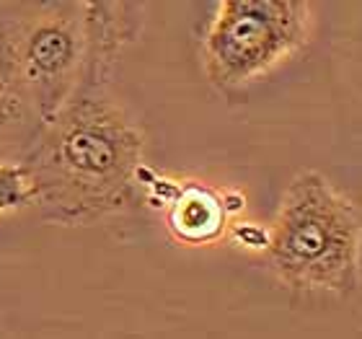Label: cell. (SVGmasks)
<instances>
[{"label":"cell","instance_id":"cell-8","mask_svg":"<svg viewBox=\"0 0 362 339\" xmlns=\"http://www.w3.org/2000/svg\"><path fill=\"white\" fill-rule=\"evenodd\" d=\"M226 234L235 246L251 251H267V243H269V231L259 223H235V226H228Z\"/></svg>","mask_w":362,"mask_h":339},{"label":"cell","instance_id":"cell-2","mask_svg":"<svg viewBox=\"0 0 362 339\" xmlns=\"http://www.w3.org/2000/svg\"><path fill=\"white\" fill-rule=\"evenodd\" d=\"M267 243L274 277L293 293L347 298L360 285L362 226L355 200L321 171L287 181Z\"/></svg>","mask_w":362,"mask_h":339},{"label":"cell","instance_id":"cell-3","mask_svg":"<svg viewBox=\"0 0 362 339\" xmlns=\"http://www.w3.org/2000/svg\"><path fill=\"white\" fill-rule=\"evenodd\" d=\"M86 39V0H0V73L42 122L76 91Z\"/></svg>","mask_w":362,"mask_h":339},{"label":"cell","instance_id":"cell-9","mask_svg":"<svg viewBox=\"0 0 362 339\" xmlns=\"http://www.w3.org/2000/svg\"><path fill=\"white\" fill-rule=\"evenodd\" d=\"M0 339H3V337H0Z\"/></svg>","mask_w":362,"mask_h":339},{"label":"cell","instance_id":"cell-4","mask_svg":"<svg viewBox=\"0 0 362 339\" xmlns=\"http://www.w3.org/2000/svg\"><path fill=\"white\" fill-rule=\"evenodd\" d=\"M313 6L305 0H220L202 31V73L220 93L257 86L305 50Z\"/></svg>","mask_w":362,"mask_h":339},{"label":"cell","instance_id":"cell-5","mask_svg":"<svg viewBox=\"0 0 362 339\" xmlns=\"http://www.w3.org/2000/svg\"><path fill=\"white\" fill-rule=\"evenodd\" d=\"M168 234L187 246H207L228 231V207L223 192L204 181H176L174 192L160 207Z\"/></svg>","mask_w":362,"mask_h":339},{"label":"cell","instance_id":"cell-6","mask_svg":"<svg viewBox=\"0 0 362 339\" xmlns=\"http://www.w3.org/2000/svg\"><path fill=\"white\" fill-rule=\"evenodd\" d=\"M45 122L11 81L0 73V163H21Z\"/></svg>","mask_w":362,"mask_h":339},{"label":"cell","instance_id":"cell-7","mask_svg":"<svg viewBox=\"0 0 362 339\" xmlns=\"http://www.w3.org/2000/svg\"><path fill=\"white\" fill-rule=\"evenodd\" d=\"M34 205L29 173L23 163H0V218Z\"/></svg>","mask_w":362,"mask_h":339},{"label":"cell","instance_id":"cell-1","mask_svg":"<svg viewBox=\"0 0 362 339\" xmlns=\"http://www.w3.org/2000/svg\"><path fill=\"white\" fill-rule=\"evenodd\" d=\"M145 3H86V62L76 91L21 161L39 218L90 226L132 207L145 135L114 91L122 52L143 31Z\"/></svg>","mask_w":362,"mask_h":339}]
</instances>
